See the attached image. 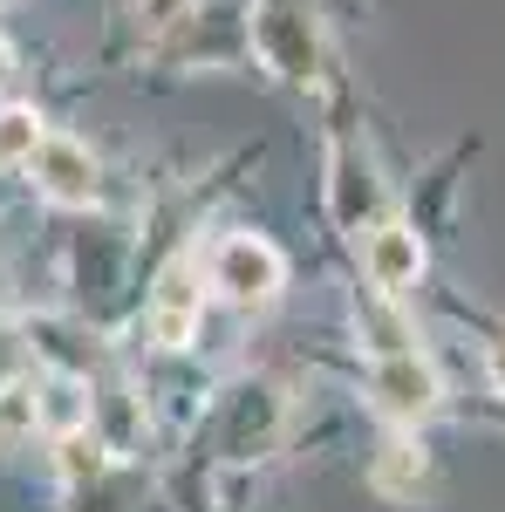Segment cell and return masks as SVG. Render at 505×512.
<instances>
[{
	"label": "cell",
	"mask_w": 505,
	"mask_h": 512,
	"mask_svg": "<svg viewBox=\"0 0 505 512\" xmlns=\"http://www.w3.org/2000/svg\"><path fill=\"white\" fill-rule=\"evenodd\" d=\"M35 410H41V437H62L96 424V390L76 376H35Z\"/></svg>",
	"instance_id": "obj_9"
},
{
	"label": "cell",
	"mask_w": 505,
	"mask_h": 512,
	"mask_svg": "<svg viewBox=\"0 0 505 512\" xmlns=\"http://www.w3.org/2000/svg\"><path fill=\"white\" fill-rule=\"evenodd\" d=\"M21 178H28V192H35L41 205H55V212H89V205L103 198V164H96V151H89L82 137H69V130H48L35 144V158L21 164Z\"/></svg>",
	"instance_id": "obj_2"
},
{
	"label": "cell",
	"mask_w": 505,
	"mask_h": 512,
	"mask_svg": "<svg viewBox=\"0 0 505 512\" xmlns=\"http://www.w3.org/2000/svg\"><path fill=\"white\" fill-rule=\"evenodd\" d=\"M424 478H430L424 437H417V424H396V431L383 437V451H376V465H369V485H376L383 499H417Z\"/></svg>",
	"instance_id": "obj_8"
},
{
	"label": "cell",
	"mask_w": 505,
	"mask_h": 512,
	"mask_svg": "<svg viewBox=\"0 0 505 512\" xmlns=\"http://www.w3.org/2000/svg\"><path fill=\"white\" fill-rule=\"evenodd\" d=\"M41 437V410H35V376H7L0 383V451H21Z\"/></svg>",
	"instance_id": "obj_12"
},
{
	"label": "cell",
	"mask_w": 505,
	"mask_h": 512,
	"mask_svg": "<svg viewBox=\"0 0 505 512\" xmlns=\"http://www.w3.org/2000/svg\"><path fill=\"white\" fill-rule=\"evenodd\" d=\"M253 41H260V55H267V69L280 76H314V21L301 0H273L267 14L253 21Z\"/></svg>",
	"instance_id": "obj_6"
},
{
	"label": "cell",
	"mask_w": 505,
	"mask_h": 512,
	"mask_svg": "<svg viewBox=\"0 0 505 512\" xmlns=\"http://www.w3.org/2000/svg\"><path fill=\"white\" fill-rule=\"evenodd\" d=\"M328 212L355 239L383 219V185H376V164L362 158V151H335V164H328Z\"/></svg>",
	"instance_id": "obj_7"
},
{
	"label": "cell",
	"mask_w": 505,
	"mask_h": 512,
	"mask_svg": "<svg viewBox=\"0 0 505 512\" xmlns=\"http://www.w3.org/2000/svg\"><path fill=\"white\" fill-rule=\"evenodd\" d=\"M48 137V117L35 103H0V171L21 178V164L35 158V144Z\"/></svg>",
	"instance_id": "obj_13"
},
{
	"label": "cell",
	"mask_w": 505,
	"mask_h": 512,
	"mask_svg": "<svg viewBox=\"0 0 505 512\" xmlns=\"http://www.w3.org/2000/svg\"><path fill=\"white\" fill-rule=\"evenodd\" d=\"M280 287H287V253L267 233L212 239V253H205V294H219L226 308L253 315V308H273L280 301Z\"/></svg>",
	"instance_id": "obj_1"
},
{
	"label": "cell",
	"mask_w": 505,
	"mask_h": 512,
	"mask_svg": "<svg viewBox=\"0 0 505 512\" xmlns=\"http://www.w3.org/2000/svg\"><path fill=\"white\" fill-rule=\"evenodd\" d=\"M198 321H205V267H198V253H171L144 294V335H151V349L178 355L198 342Z\"/></svg>",
	"instance_id": "obj_3"
},
{
	"label": "cell",
	"mask_w": 505,
	"mask_h": 512,
	"mask_svg": "<svg viewBox=\"0 0 505 512\" xmlns=\"http://www.w3.org/2000/svg\"><path fill=\"white\" fill-rule=\"evenodd\" d=\"M7 376H28V349H21V342H14V328L0 321V383H7Z\"/></svg>",
	"instance_id": "obj_15"
},
{
	"label": "cell",
	"mask_w": 505,
	"mask_h": 512,
	"mask_svg": "<svg viewBox=\"0 0 505 512\" xmlns=\"http://www.w3.org/2000/svg\"><path fill=\"white\" fill-rule=\"evenodd\" d=\"M369 403L383 410L389 424H424L437 410V369L417 349L369 355Z\"/></svg>",
	"instance_id": "obj_4"
},
{
	"label": "cell",
	"mask_w": 505,
	"mask_h": 512,
	"mask_svg": "<svg viewBox=\"0 0 505 512\" xmlns=\"http://www.w3.org/2000/svg\"><path fill=\"white\" fill-rule=\"evenodd\" d=\"M137 7V35L144 41H171L198 21V0H130Z\"/></svg>",
	"instance_id": "obj_14"
},
{
	"label": "cell",
	"mask_w": 505,
	"mask_h": 512,
	"mask_svg": "<svg viewBox=\"0 0 505 512\" xmlns=\"http://www.w3.org/2000/svg\"><path fill=\"white\" fill-rule=\"evenodd\" d=\"M48 444H55V478H62V485H82V478H96L110 465V437L96 431V424L62 431V437H48Z\"/></svg>",
	"instance_id": "obj_11"
},
{
	"label": "cell",
	"mask_w": 505,
	"mask_h": 512,
	"mask_svg": "<svg viewBox=\"0 0 505 512\" xmlns=\"http://www.w3.org/2000/svg\"><path fill=\"white\" fill-rule=\"evenodd\" d=\"M362 274L376 294H410L417 280H424V239L417 226H403V219H376L369 233H362Z\"/></svg>",
	"instance_id": "obj_5"
},
{
	"label": "cell",
	"mask_w": 505,
	"mask_h": 512,
	"mask_svg": "<svg viewBox=\"0 0 505 512\" xmlns=\"http://www.w3.org/2000/svg\"><path fill=\"white\" fill-rule=\"evenodd\" d=\"M492 383H499V390H505V342H499V349H492Z\"/></svg>",
	"instance_id": "obj_17"
},
{
	"label": "cell",
	"mask_w": 505,
	"mask_h": 512,
	"mask_svg": "<svg viewBox=\"0 0 505 512\" xmlns=\"http://www.w3.org/2000/svg\"><path fill=\"white\" fill-rule=\"evenodd\" d=\"M7 82H14V41L0 35V96H7Z\"/></svg>",
	"instance_id": "obj_16"
},
{
	"label": "cell",
	"mask_w": 505,
	"mask_h": 512,
	"mask_svg": "<svg viewBox=\"0 0 505 512\" xmlns=\"http://www.w3.org/2000/svg\"><path fill=\"white\" fill-rule=\"evenodd\" d=\"M355 328H362V342H369V355L417 349V328L403 321V308H396V294H376V287H369V301L355 308Z\"/></svg>",
	"instance_id": "obj_10"
}]
</instances>
